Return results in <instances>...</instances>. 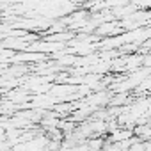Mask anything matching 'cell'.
<instances>
[{
	"mask_svg": "<svg viewBox=\"0 0 151 151\" xmlns=\"http://www.w3.org/2000/svg\"><path fill=\"white\" fill-rule=\"evenodd\" d=\"M89 146H91V147H103V146H105V142H103V139H101V137H98V140H91V142H89Z\"/></svg>",
	"mask_w": 151,
	"mask_h": 151,
	"instance_id": "obj_1",
	"label": "cell"
}]
</instances>
